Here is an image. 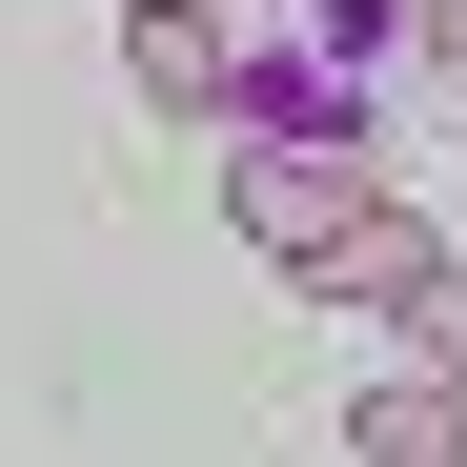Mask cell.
<instances>
[{"label": "cell", "instance_id": "5", "mask_svg": "<svg viewBox=\"0 0 467 467\" xmlns=\"http://www.w3.org/2000/svg\"><path fill=\"white\" fill-rule=\"evenodd\" d=\"M427 265H447V244H427V223H407V203H366L326 285H346V305H386V326H407V285H427Z\"/></svg>", "mask_w": 467, "mask_h": 467}, {"label": "cell", "instance_id": "9", "mask_svg": "<svg viewBox=\"0 0 467 467\" xmlns=\"http://www.w3.org/2000/svg\"><path fill=\"white\" fill-rule=\"evenodd\" d=\"M447 102H467V82H447Z\"/></svg>", "mask_w": 467, "mask_h": 467}, {"label": "cell", "instance_id": "8", "mask_svg": "<svg viewBox=\"0 0 467 467\" xmlns=\"http://www.w3.org/2000/svg\"><path fill=\"white\" fill-rule=\"evenodd\" d=\"M122 21H203V0H122Z\"/></svg>", "mask_w": 467, "mask_h": 467}, {"label": "cell", "instance_id": "1", "mask_svg": "<svg viewBox=\"0 0 467 467\" xmlns=\"http://www.w3.org/2000/svg\"><path fill=\"white\" fill-rule=\"evenodd\" d=\"M244 61V142H366V102L427 61L407 0H203Z\"/></svg>", "mask_w": 467, "mask_h": 467}, {"label": "cell", "instance_id": "4", "mask_svg": "<svg viewBox=\"0 0 467 467\" xmlns=\"http://www.w3.org/2000/svg\"><path fill=\"white\" fill-rule=\"evenodd\" d=\"M346 447H366V467H467V386H447V366H386L366 407H346Z\"/></svg>", "mask_w": 467, "mask_h": 467}, {"label": "cell", "instance_id": "2", "mask_svg": "<svg viewBox=\"0 0 467 467\" xmlns=\"http://www.w3.org/2000/svg\"><path fill=\"white\" fill-rule=\"evenodd\" d=\"M223 203H244V244H265V265L326 285V265H346V223H366L386 183H366V142H223Z\"/></svg>", "mask_w": 467, "mask_h": 467}, {"label": "cell", "instance_id": "7", "mask_svg": "<svg viewBox=\"0 0 467 467\" xmlns=\"http://www.w3.org/2000/svg\"><path fill=\"white\" fill-rule=\"evenodd\" d=\"M407 21H427V61H447V82H467V0H407Z\"/></svg>", "mask_w": 467, "mask_h": 467}, {"label": "cell", "instance_id": "3", "mask_svg": "<svg viewBox=\"0 0 467 467\" xmlns=\"http://www.w3.org/2000/svg\"><path fill=\"white\" fill-rule=\"evenodd\" d=\"M122 82L163 102V122H223V142H244V61H223V21H122Z\"/></svg>", "mask_w": 467, "mask_h": 467}, {"label": "cell", "instance_id": "6", "mask_svg": "<svg viewBox=\"0 0 467 467\" xmlns=\"http://www.w3.org/2000/svg\"><path fill=\"white\" fill-rule=\"evenodd\" d=\"M407 366H447V386H467V265H427V285H407Z\"/></svg>", "mask_w": 467, "mask_h": 467}]
</instances>
